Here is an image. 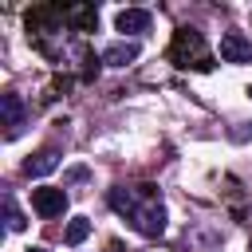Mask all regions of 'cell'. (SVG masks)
<instances>
[{
    "instance_id": "9c48e42d",
    "label": "cell",
    "mask_w": 252,
    "mask_h": 252,
    "mask_svg": "<svg viewBox=\"0 0 252 252\" xmlns=\"http://www.w3.org/2000/svg\"><path fill=\"white\" fill-rule=\"evenodd\" d=\"M67 20L75 24V32H94V24H98V12H94L91 4H75V8H67Z\"/></svg>"
},
{
    "instance_id": "277c9868",
    "label": "cell",
    "mask_w": 252,
    "mask_h": 252,
    "mask_svg": "<svg viewBox=\"0 0 252 252\" xmlns=\"http://www.w3.org/2000/svg\"><path fill=\"white\" fill-rule=\"evenodd\" d=\"M220 59L224 63H252V39L244 32H224L220 35Z\"/></svg>"
},
{
    "instance_id": "7c38bea8",
    "label": "cell",
    "mask_w": 252,
    "mask_h": 252,
    "mask_svg": "<svg viewBox=\"0 0 252 252\" xmlns=\"http://www.w3.org/2000/svg\"><path fill=\"white\" fill-rule=\"evenodd\" d=\"M28 252H47V248H28Z\"/></svg>"
},
{
    "instance_id": "52a82bcc",
    "label": "cell",
    "mask_w": 252,
    "mask_h": 252,
    "mask_svg": "<svg viewBox=\"0 0 252 252\" xmlns=\"http://www.w3.org/2000/svg\"><path fill=\"white\" fill-rule=\"evenodd\" d=\"M134 59H138V43H126V39H118V43H110L102 51V63H110V67H126Z\"/></svg>"
},
{
    "instance_id": "6da1fadb",
    "label": "cell",
    "mask_w": 252,
    "mask_h": 252,
    "mask_svg": "<svg viewBox=\"0 0 252 252\" xmlns=\"http://www.w3.org/2000/svg\"><path fill=\"white\" fill-rule=\"evenodd\" d=\"M110 205L142 232V236H161L165 232V209L154 193V185H138V189H110Z\"/></svg>"
},
{
    "instance_id": "ba28073f",
    "label": "cell",
    "mask_w": 252,
    "mask_h": 252,
    "mask_svg": "<svg viewBox=\"0 0 252 252\" xmlns=\"http://www.w3.org/2000/svg\"><path fill=\"white\" fill-rule=\"evenodd\" d=\"M59 165V154L55 150H39V154H32L28 161H24V173L28 177H43V173H51Z\"/></svg>"
},
{
    "instance_id": "3957f363",
    "label": "cell",
    "mask_w": 252,
    "mask_h": 252,
    "mask_svg": "<svg viewBox=\"0 0 252 252\" xmlns=\"http://www.w3.org/2000/svg\"><path fill=\"white\" fill-rule=\"evenodd\" d=\"M32 209H35L43 220H55V217L67 213V193L55 189V185H39V189H32Z\"/></svg>"
},
{
    "instance_id": "7a4b0ae2",
    "label": "cell",
    "mask_w": 252,
    "mask_h": 252,
    "mask_svg": "<svg viewBox=\"0 0 252 252\" xmlns=\"http://www.w3.org/2000/svg\"><path fill=\"white\" fill-rule=\"evenodd\" d=\"M169 63L181 71H209L213 67V51L205 43V35L197 28H177L173 43H169Z\"/></svg>"
},
{
    "instance_id": "8992f818",
    "label": "cell",
    "mask_w": 252,
    "mask_h": 252,
    "mask_svg": "<svg viewBox=\"0 0 252 252\" xmlns=\"http://www.w3.org/2000/svg\"><path fill=\"white\" fill-rule=\"evenodd\" d=\"M0 110H4L8 138H16V134H20V126H24V102H20V94H4V98H0Z\"/></svg>"
},
{
    "instance_id": "5b68a950",
    "label": "cell",
    "mask_w": 252,
    "mask_h": 252,
    "mask_svg": "<svg viewBox=\"0 0 252 252\" xmlns=\"http://www.w3.org/2000/svg\"><path fill=\"white\" fill-rule=\"evenodd\" d=\"M114 28H118L122 35H142V32L150 28V12H146V8H122V12L114 16Z\"/></svg>"
},
{
    "instance_id": "8fae6325",
    "label": "cell",
    "mask_w": 252,
    "mask_h": 252,
    "mask_svg": "<svg viewBox=\"0 0 252 252\" xmlns=\"http://www.w3.org/2000/svg\"><path fill=\"white\" fill-rule=\"evenodd\" d=\"M4 209H8V228H12V232H20V228H24V217H20V209H16L12 201H8Z\"/></svg>"
},
{
    "instance_id": "30bf717a",
    "label": "cell",
    "mask_w": 252,
    "mask_h": 252,
    "mask_svg": "<svg viewBox=\"0 0 252 252\" xmlns=\"http://www.w3.org/2000/svg\"><path fill=\"white\" fill-rule=\"evenodd\" d=\"M87 236H91V220H87V217H75V220L67 224V232H63V240H67L71 248H75V244H83Z\"/></svg>"
},
{
    "instance_id": "4fadbf2b",
    "label": "cell",
    "mask_w": 252,
    "mask_h": 252,
    "mask_svg": "<svg viewBox=\"0 0 252 252\" xmlns=\"http://www.w3.org/2000/svg\"><path fill=\"white\" fill-rule=\"evenodd\" d=\"M248 94H252V91H248Z\"/></svg>"
}]
</instances>
